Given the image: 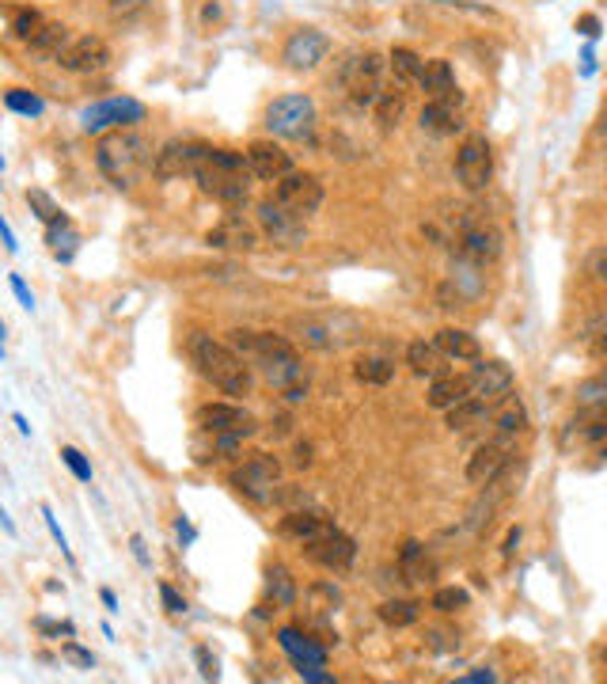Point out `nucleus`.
Returning a JSON list of instances; mask_svg holds the SVG:
<instances>
[{"label": "nucleus", "instance_id": "f257e3e1", "mask_svg": "<svg viewBox=\"0 0 607 684\" xmlns=\"http://www.w3.org/2000/svg\"><path fill=\"white\" fill-rule=\"evenodd\" d=\"M228 346L236 350L239 357L254 365V369L266 377V385L282 396L285 403H304L308 400V369H304L297 346H293L285 335H274V331H251V328H231L228 331Z\"/></svg>", "mask_w": 607, "mask_h": 684}, {"label": "nucleus", "instance_id": "f03ea898", "mask_svg": "<svg viewBox=\"0 0 607 684\" xmlns=\"http://www.w3.org/2000/svg\"><path fill=\"white\" fill-rule=\"evenodd\" d=\"M152 156V145L133 130H107L95 141V168L115 190H133L141 182Z\"/></svg>", "mask_w": 607, "mask_h": 684}, {"label": "nucleus", "instance_id": "7ed1b4c3", "mask_svg": "<svg viewBox=\"0 0 607 684\" xmlns=\"http://www.w3.org/2000/svg\"><path fill=\"white\" fill-rule=\"evenodd\" d=\"M194 179H198V187H202V194L217 198V202L228 205V210H239V205H247V198H251L254 172H251L247 153L210 145L202 156V164H198Z\"/></svg>", "mask_w": 607, "mask_h": 684}, {"label": "nucleus", "instance_id": "20e7f679", "mask_svg": "<svg viewBox=\"0 0 607 684\" xmlns=\"http://www.w3.org/2000/svg\"><path fill=\"white\" fill-rule=\"evenodd\" d=\"M190 357H194L198 373L210 380L217 392L225 396H251L254 392V365L239 357L228 342H217L205 331L190 339Z\"/></svg>", "mask_w": 607, "mask_h": 684}, {"label": "nucleus", "instance_id": "39448f33", "mask_svg": "<svg viewBox=\"0 0 607 684\" xmlns=\"http://www.w3.org/2000/svg\"><path fill=\"white\" fill-rule=\"evenodd\" d=\"M282 460L274 457V452H247L243 464L231 472V487H236V495H243L247 503L254 506H270L277 503V491H282Z\"/></svg>", "mask_w": 607, "mask_h": 684}, {"label": "nucleus", "instance_id": "423d86ee", "mask_svg": "<svg viewBox=\"0 0 607 684\" xmlns=\"http://www.w3.org/2000/svg\"><path fill=\"white\" fill-rule=\"evenodd\" d=\"M383 69L388 61L380 54H349L338 69V84L346 87V99L354 103L357 110L377 107V99L383 95Z\"/></svg>", "mask_w": 607, "mask_h": 684}, {"label": "nucleus", "instance_id": "0eeeda50", "mask_svg": "<svg viewBox=\"0 0 607 684\" xmlns=\"http://www.w3.org/2000/svg\"><path fill=\"white\" fill-rule=\"evenodd\" d=\"M266 130L282 141H308L316 130V99L308 92L277 95L266 107Z\"/></svg>", "mask_w": 607, "mask_h": 684}, {"label": "nucleus", "instance_id": "6e6552de", "mask_svg": "<svg viewBox=\"0 0 607 684\" xmlns=\"http://www.w3.org/2000/svg\"><path fill=\"white\" fill-rule=\"evenodd\" d=\"M452 172H455V179H460V187L471 190V194H478V190L490 187V179H493V149H490V141H486V133H467V138L460 141V149H455V161H452Z\"/></svg>", "mask_w": 607, "mask_h": 684}, {"label": "nucleus", "instance_id": "1a4fd4ad", "mask_svg": "<svg viewBox=\"0 0 607 684\" xmlns=\"http://www.w3.org/2000/svg\"><path fill=\"white\" fill-rule=\"evenodd\" d=\"M297 339L311 350H338V346H346V342L361 339V323L346 312L304 316V320H297Z\"/></svg>", "mask_w": 607, "mask_h": 684}, {"label": "nucleus", "instance_id": "9d476101", "mask_svg": "<svg viewBox=\"0 0 607 684\" xmlns=\"http://www.w3.org/2000/svg\"><path fill=\"white\" fill-rule=\"evenodd\" d=\"M259 228L262 236H266L274 248H304V240H308V217H300V213H293L289 205H282L277 198H266V202H259Z\"/></svg>", "mask_w": 607, "mask_h": 684}, {"label": "nucleus", "instance_id": "9b49d317", "mask_svg": "<svg viewBox=\"0 0 607 684\" xmlns=\"http://www.w3.org/2000/svg\"><path fill=\"white\" fill-rule=\"evenodd\" d=\"M133 122H145V103L126 99V95H118V99L92 103V107L80 110V130H84V133L126 130V126H133Z\"/></svg>", "mask_w": 607, "mask_h": 684}, {"label": "nucleus", "instance_id": "f8f14e48", "mask_svg": "<svg viewBox=\"0 0 607 684\" xmlns=\"http://www.w3.org/2000/svg\"><path fill=\"white\" fill-rule=\"evenodd\" d=\"M331 54V38L319 27H297L282 46V66L289 73H316Z\"/></svg>", "mask_w": 607, "mask_h": 684}, {"label": "nucleus", "instance_id": "ddd939ff", "mask_svg": "<svg viewBox=\"0 0 607 684\" xmlns=\"http://www.w3.org/2000/svg\"><path fill=\"white\" fill-rule=\"evenodd\" d=\"M194 423L202 434H236V437H251L259 434V418L251 415L239 403H202L194 415Z\"/></svg>", "mask_w": 607, "mask_h": 684}, {"label": "nucleus", "instance_id": "4468645a", "mask_svg": "<svg viewBox=\"0 0 607 684\" xmlns=\"http://www.w3.org/2000/svg\"><path fill=\"white\" fill-rule=\"evenodd\" d=\"M509 460H513V437L498 434L493 441L478 445V449L471 452L467 483H475V487H493V483L501 480V472L509 468Z\"/></svg>", "mask_w": 607, "mask_h": 684}, {"label": "nucleus", "instance_id": "2eb2a0df", "mask_svg": "<svg viewBox=\"0 0 607 684\" xmlns=\"http://www.w3.org/2000/svg\"><path fill=\"white\" fill-rule=\"evenodd\" d=\"M110 61H115V54H110L107 38L99 35H80L73 43L61 50L58 66L66 69V73H76V76H92V73H103V69H110Z\"/></svg>", "mask_w": 607, "mask_h": 684}, {"label": "nucleus", "instance_id": "dca6fc26", "mask_svg": "<svg viewBox=\"0 0 607 684\" xmlns=\"http://www.w3.org/2000/svg\"><path fill=\"white\" fill-rule=\"evenodd\" d=\"M205 244L217 248V251H239V256H251V251H259V244H262V228H254L251 221H243V213L231 210L210 228V233H205Z\"/></svg>", "mask_w": 607, "mask_h": 684}, {"label": "nucleus", "instance_id": "f3484780", "mask_svg": "<svg viewBox=\"0 0 607 684\" xmlns=\"http://www.w3.org/2000/svg\"><path fill=\"white\" fill-rule=\"evenodd\" d=\"M455 251H460V259H471V262H483V267H490V262L501 259L505 240H501L498 228L486 225V221H463L460 236H455Z\"/></svg>", "mask_w": 607, "mask_h": 684}, {"label": "nucleus", "instance_id": "a211bd4d", "mask_svg": "<svg viewBox=\"0 0 607 684\" xmlns=\"http://www.w3.org/2000/svg\"><path fill=\"white\" fill-rule=\"evenodd\" d=\"M274 198L282 205H289L293 213H300V217H311L323 205V182L311 172H289L285 179L274 182Z\"/></svg>", "mask_w": 607, "mask_h": 684}, {"label": "nucleus", "instance_id": "6ab92c4d", "mask_svg": "<svg viewBox=\"0 0 607 684\" xmlns=\"http://www.w3.org/2000/svg\"><path fill=\"white\" fill-rule=\"evenodd\" d=\"M467 380H471V396L490 400V403H505L516 385L513 365L501 362V357H490V362L483 357V362H475V369L467 373Z\"/></svg>", "mask_w": 607, "mask_h": 684}, {"label": "nucleus", "instance_id": "aec40b11", "mask_svg": "<svg viewBox=\"0 0 607 684\" xmlns=\"http://www.w3.org/2000/svg\"><path fill=\"white\" fill-rule=\"evenodd\" d=\"M205 149L210 145H202V141H167V145L156 153V161H152V175H156L159 182L194 175L205 156Z\"/></svg>", "mask_w": 607, "mask_h": 684}, {"label": "nucleus", "instance_id": "412c9836", "mask_svg": "<svg viewBox=\"0 0 607 684\" xmlns=\"http://www.w3.org/2000/svg\"><path fill=\"white\" fill-rule=\"evenodd\" d=\"M304 555H308L311 563H319L323 570H349V563L357 559V544H354V536H346V532L334 524V529H326L319 540H311V544H304L300 547Z\"/></svg>", "mask_w": 607, "mask_h": 684}, {"label": "nucleus", "instance_id": "4be33fe9", "mask_svg": "<svg viewBox=\"0 0 607 684\" xmlns=\"http://www.w3.org/2000/svg\"><path fill=\"white\" fill-rule=\"evenodd\" d=\"M418 122H421V130L433 133V138H449V133L463 130V92L441 95V99H426Z\"/></svg>", "mask_w": 607, "mask_h": 684}, {"label": "nucleus", "instance_id": "5701e85b", "mask_svg": "<svg viewBox=\"0 0 607 684\" xmlns=\"http://www.w3.org/2000/svg\"><path fill=\"white\" fill-rule=\"evenodd\" d=\"M247 161H251L254 179H262V182H277L289 172H297L293 168V156L285 153L277 141H254V145L247 149Z\"/></svg>", "mask_w": 607, "mask_h": 684}, {"label": "nucleus", "instance_id": "b1692460", "mask_svg": "<svg viewBox=\"0 0 607 684\" xmlns=\"http://www.w3.org/2000/svg\"><path fill=\"white\" fill-rule=\"evenodd\" d=\"M326 529H334V521L326 517L323 510H289L282 517V536L285 540H293V544H311V540H319Z\"/></svg>", "mask_w": 607, "mask_h": 684}, {"label": "nucleus", "instance_id": "393cba45", "mask_svg": "<svg viewBox=\"0 0 607 684\" xmlns=\"http://www.w3.org/2000/svg\"><path fill=\"white\" fill-rule=\"evenodd\" d=\"M277 642H282V650L293 658V665H297V670H308V665H326V647L311 639L308 632H297V627H282V632H277Z\"/></svg>", "mask_w": 607, "mask_h": 684}, {"label": "nucleus", "instance_id": "a878e982", "mask_svg": "<svg viewBox=\"0 0 607 684\" xmlns=\"http://www.w3.org/2000/svg\"><path fill=\"white\" fill-rule=\"evenodd\" d=\"M262 590H266V604H274V609H297L300 586H297V578H293V570L285 567V563H270Z\"/></svg>", "mask_w": 607, "mask_h": 684}, {"label": "nucleus", "instance_id": "bb28decb", "mask_svg": "<svg viewBox=\"0 0 607 684\" xmlns=\"http://www.w3.org/2000/svg\"><path fill=\"white\" fill-rule=\"evenodd\" d=\"M398 575H403V582L410 586H429L437 578V563L426 555V547L418 544V540H406L403 552H398Z\"/></svg>", "mask_w": 607, "mask_h": 684}, {"label": "nucleus", "instance_id": "cd10ccee", "mask_svg": "<svg viewBox=\"0 0 607 684\" xmlns=\"http://www.w3.org/2000/svg\"><path fill=\"white\" fill-rule=\"evenodd\" d=\"M433 342L441 346V354L449 357V362H483V346H478V339L463 328H441L433 335Z\"/></svg>", "mask_w": 607, "mask_h": 684}, {"label": "nucleus", "instance_id": "c85d7f7f", "mask_svg": "<svg viewBox=\"0 0 607 684\" xmlns=\"http://www.w3.org/2000/svg\"><path fill=\"white\" fill-rule=\"evenodd\" d=\"M69 43H73V31H69L66 23H46V27L27 43V54L38 61H58Z\"/></svg>", "mask_w": 607, "mask_h": 684}, {"label": "nucleus", "instance_id": "c756f323", "mask_svg": "<svg viewBox=\"0 0 607 684\" xmlns=\"http://www.w3.org/2000/svg\"><path fill=\"white\" fill-rule=\"evenodd\" d=\"M444 423L449 429H475L493 423V403L490 400H478V396H467L463 403H455L452 411H444Z\"/></svg>", "mask_w": 607, "mask_h": 684}, {"label": "nucleus", "instance_id": "7c9ffc66", "mask_svg": "<svg viewBox=\"0 0 607 684\" xmlns=\"http://www.w3.org/2000/svg\"><path fill=\"white\" fill-rule=\"evenodd\" d=\"M471 396V380L467 377H433L426 392V403L433 411H452L455 403H463Z\"/></svg>", "mask_w": 607, "mask_h": 684}, {"label": "nucleus", "instance_id": "2f4dec72", "mask_svg": "<svg viewBox=\"0 0 607 684\" xmlns=\"http://www.w3.org/2000/svg\"><path fill=\"white\" fill-rule=\"evenodd\" d=\"M421 87H426V95L429 99H441V95H452V92H460V84H455V73H452V66L444 58H429L426 61V69H421Z\"/></svg>", "mask_w": 607, "mask_h": 684}, {"label": "nucleus", "instance_id": "473e14b6", "mask_svg": "<svg viewBox=\"0 0 607 684\" xmlns=\"http://www.w3.org/2000/svg\"><path fill=\"white\" fill-rule=\"evenodd\" d=\"M421 69H426V61H421L418 54L410 50V46H395V50L388 54V73H391V81H395L398 87L418 84L421 81Z\"/></svg>", "mask_w": 607, "mask_h": 684}, {"label": "nucleus", "instance_id": "72a5a7b5", "mask_svg": "<svg viewBox=\"0 0 607 684\" xmlns=\"http://www.w3.org/2000/svg\"><path fill=\"white\" fill-rule=\"evenodd\" d=\"M43 27H46L43 12H38V8H31V4L12 8V15H8V38H12V43H23V46H27L31 38H35Z\"/></svg>", "mask_w": 607, "mask_h": 684}, {"label": "nucleus", "instance_id": "f704fd0d", "mask_svg": "<svg viewBox=\"0 0 607 684\" xmlns=\"http://www.w3.org/2000/svg\"><path fill=\"white\" fill-rule=\"evenodd\" d=\"M570 426L578 429V441L604 445L607 441V403H593V408H585V415L573 418Z\"/></svg>", "mask_w": 607, "mask_h": 684}, {"label": "nucleus", "instance_id": "c9c22d12", "mask_svg": "<svg viewBox=\"0 0 607 684\" xmlns=\"http://www.w3.org/2000/svg\"><path fill=\"white\" fill-rule=\"evenodd\" d=\"M304 604H308V612L316 620H326V616H334V612H338L342 590L334 582H316V586H308V593H304Z\"/></svg>", "mask_w": 607, "mask_h": 684}, {"label": "nucleus", "instance_id": "e433bc0d", "mask_svg": "<svg viewBox=\"0 0 607 684\" xmlns=\"http://www.w3.org/2000/svg\"><path fill=\"white\" fill-rule=\"evenodd\" d=\"M354 377L361 380V385H391V377H395V362L391 357H380V354H365V357H357V365H354Z\"/></svg>", "mask_w": 607, "mask_h": 684}, {"label": "nucleus", "instance_id": "4c0bfd02", "mask_svg": "<svg viewBox=\"0 0 607 684\" xmlns=\"http://www.w3.org/2000/svg\"><path fill=\"white\" fill-rule=\"evenodd\" d=\"M377 616L383 620L388 627H414L421 620V604L418 601H406V598H395V601H383L377 609Z\"/></svg>", "mask_w": 607, "mask_h": 684}, {"label": "nucleus", "instance_id": "58836bf2", "mask_svg": "<svg viewBox=\"0 0 607 684\" xmlns=\"http://www.w3.org/2000/svg\"><path fill=\"white\" fill-rule=\"evenodd\" d=\"M441 346L437 342H426V339H418V342H410L406 346V365H410L418 377H426V373H437V365H441Z\"/></svg>", "mask_w": 607, "mask_h": 684}, {"label": "nucleus", "instance_id": "ea45409f", "mask_svg": "<svg viewBox=\"0 0 607 684\" xmlns=\"http://www.w3.org/2000/svg\"><path fill=\"white\" fill-rule=\"evenodd\" d=\"M27 205L35 210V217L43 221L46 228H53V225H73V221L66 217V210H61L58 202H53L46 190H27Z\"/></svg>", "mask_w": 607, "mask_h": 684}, {"label": "nucleus", "instance_id": "a19ab883", "mask_svg": "<svg viewBox=\"0 0 607 684\" xmlns=\"http://www.w3.org/2000/svg\"><path fill=\"white\" fill-rule=\"evenodd\" d=\"M403 107H406V95L403 87H383V95L377 99V122L383 126V130H391V126H398V118H403Z\"/></svg>", "mask_w": 607, "mask_h": 684}, {"label": "nucleus", "instance_id": "79ce46f5", "mask_svg": "<svg viewBox=\"0 0 607 684\" xmlns=\"http://www.w3.org/2000/svg\"><path fill=\"white\" fill-rule=\"evenodd\" d=\"M493 426H498V434H509V437L524 434V429H528V411H524V403L505 400V408L493 415Z\"/></svg>", "mask_w": 607, "mask_h": 684}, {"label": "nucleus", "instance_id": "37998d69", "mask_svg": "<svg viewBox=\"0 0 607 684\" xmlns=\"http://www.w3.org/2000/svg\"><path fill=\"white\" fill-rule=\"evenodd\" d=\"M573 400H578L581 408H593V403H607V365H604V369H596L593 377L581 380L578 392H573Z\"/></svg>", "mask_w": 607, "mask_h": 684}, {"label": "nucleus", "instance_id": "c03bdc74", "mask_svg": "<svg viewBox=\"0 0 607 684\" xmlns=\"http://www.w3.org/2000/svg\"><path fill=\"white\" fill-rule=\"evenodd\" d=\"M4 107L15 110V115H27V118H38L46 110V103L38 99L35 92H27V87H8L4 92Z\"/></svg>", "mask_w": 607, "mask_h": 684}, {"label": "nucleus", "instance_id": "a18cd8bd", "mask_svg": "<svg viewBox=\"0 0 607 684\" xmlns=\"http://www.w3.org/2000/svg\"><path fill=\"white\" fill-rule=\"evenodd\" d=\"M471 604V593L460 590V586H441V590H433V598H429V609L444 612V616H452V612H463Z\"/></svg>", "mask_w": 607, "mask_h": 684}, {"label": "nucleus", "instance_id": "49530a36", "mask_svg": "<svg viewBox=\"0 0 607 684\" xmlns=\"http://www.w3.org/2000/svg\"><path fill=\"white\" fill-rule=\"evenodd\" d=\"M46 244H50V251L61 262H69L73 259V251H76V244H80V236L73 233V225H53V228H46Z\"/></svg>", "mask_w": 607, "mask_h": 684}, {"label": "nucleus", "instance_id": "de8ad7c7", "mask_svg": "<svg viewBox=\"0 0 607 684\" xmlns=\"http://www.w3.org/2000/svg\"><path fill=\"white\" fill-rule=\"evenodd\" d=\"M61 460H66V468L76 475L80 483H92V464L84 460V452L73 449V445H61Z\"/></svg>", "mask_w": 607, "mask_h": 684}, {"label": "nucleus", "instance_id": "09e8293b", "mask_svg": "<svg viewBox=\"0 0 607 684\" xmlns=\"http://www.w3.org/2000/svg\"><path fill=\"white\" fill-rule=\"evenodd\" d=\"M159 601H164V609L171 612V616H182V612H187V598H179L175 586H167V582H159Z\"/></svg>", "mask_w": 607, "mask_h": 684}, {"label": "nucleus", "instance_id": "8fccbe9b", "mask_svg": "<svg viewBox=\"0 0 607 684\" xmlns=\"http://www.w3.org/2000/svg\"><path fill=\"white\" fill-rule=\"evenodd\" d=\"M103 4H107L110 15H138L141 8L148 4V0H103Z\"/></svg>", "mask_w": 607, "mask_h": 684}, {"label": "nucleus", "instance_id": "3c124183", "mask_svg": "<svg viewBox=\"0 0 607 684\" xmlns=\"http://www.w3.org/2000/svg\"><path fill=\"white\" fill-rule=\"evenodd\" d=\"M194 658H198V665H202V677L205 681H217V658H210V650H205V647H198Z\"/></svg>", "mask_w": 607, "mask_h": 684}, {"label": "nucleus", "instance_id": "603ef678", "mask_svg": "<svg viewBox=\"0 0 607 684\" xmlns=\"http://www.w3.org/2000/svg\"><path fill=\"white\" fill-rule=\"evenodd\" d=\"M588 270H593V278H596V282H600V285H607V248H600V251H596V256H593V262H588Z\"/></svg>", "mask_w": 607, "mask_h": 684}, {"label": "nucleus", "instance_id": "864d4df0", "mask_svg": "<svg viewBox=\"0 0 607 684\" xmlns=\"http://www.w3.org/2000/svg\"><path fill=\"white\" fill-rule=\"evenodd\" d=\"M8 282H12V293L20 297V305H23V308H35V297H31V290L23 285V278H20V274H12Z\"/></svg>", "mask_w": 607, "mask_h": 684}, {"label": "nucleus", "instance_id": "5fc2aeb1", "mask_svg": "<svg viewBox=\"0 0 607 684\" xmlns=\"http://www.w3.org/2000/svg\"><path fill=\"white\" fill-rule=\"evenodd\" d=\"M311 452H316V449H311L308 441H300V445H297V457H293V464H297V468H311V460H316Z\"/></svg>", "mask_w": 607, "mask_h": 684}, {"label": "nucleus", "instance_id": "6e6d98bb", "mask_svg": "<svg viewBox=\"0 0 607 684\" xmlns=\"http://www.w3.org/2000/svg\"><path fill=\"white\" fill-rule=\"evenodd\" d=\"M478 681H498V673L493 670H475V673H463L460 684H478Z\"/></svg>", "mask_w": 607, "mask_h": 684}, {"label": "nucleus", "instance_id": "4d7b16f0", "mask_svg": "<svg viewBox=\"0 0 607 684\" xmlns=\"http://www.w3.org/2000/svg\"><path fill=\"white\" fill-rule=\"evenodd\" d=\"M516 544H521V524H513V529H509V536H505V559H513Z\"/></svg>", "mask_w": 607, "mask_h": 684}, {"label": "nucleus", "instance_id": "13d9d810", "mask_svg": "<svg viewBox=\"0 0 607 684\" xmlns=\"http://www.w3.org/2000/svg\"><path fill=\"white\" fill-rule=\"evenodd\" d=\"M66 654H69V658H73V662H80V665H95V658H92V654H87V650H80V647H73V642H69V647H66Z\"/></svg>", "mask_w": 607, "mask_h": 684}, {"label": "nucleus", "instance_id": "bf43d9fd", "mask_svg": "<svg viewBox=\"0 0 607 684\" xmlns=\"http://www.w3.org/2000/svg\"><path fill=\"white\" fill-rule=\"evenodd\" d=\"M578 27H581V35H596V31H600V20H596V15H581Z\"/></svg>", "mask_w": 607, "mask_h": 684}, {"label": "nucleus", "instance_id": "052dcab7", "mask_svg": "<svg viewBox=\"0 0 607 684\" xmlns=\"http://www.w3.org/2000/svg\"><path fill=\"white\" fill-rule=\"evenodd\" d=\"M593 357H600V362H607V331H600L593 342Z\"/></svg>", "mask_w": 607, "mask_h": 684}, {"label": "nucleus", "instance_id": "680f3d73", "mask_svg": "<svg viewBox=\"0 0 607 684\" xmlns=\"http://www.w3.org/2000/svg\"><path fill=\"white\" fill-rule=\"evenodd\" d=\"M596 138H607V99L600 107V118H596Z\"/></svg>", "mask_w": 607, "mask_h": 684}, {"label": "nucleus", "instance_id": "e2e57ef3", "mask_svg": "<svg viewBox=\"0 0 607 684\" xmlns=\"http://www.w3.org/2000/svg\"><path fill=\"white\" fill-rule=\"evenodd\" d=\"M175 529H179L182 544H190V540H194V529H190V524H187V521H182V517H179V521H175Z\"/></svg>", "mask_w": 607, "mask_h": 684}, {"label": "nucleus", "instance_id": "0e129e2a", "mask_svg": "<svg viewBox=\"0 0 607 684\" xmlns=\"http://www.w3.org/2000/svg\"><path fill=\"white\" fill-rule=\"evenodd\" d=\"M0 233H4V248H8V251H15V248H20V244H15V233H12V228H8V225H0Z\"/></svg>", "mask_w": 607, "mask_h": 684}, {"label": "nucleus", "instance_id": "69168bd1", "mask_svg": "<svg viewBox=\"0 0 607 684\" xmlns=\"http://www.w3.org/2000/svg\"><path fill=\"white\" fill-rule=\"evenodd\" d=\"M103 604H107V609L115 612V609H118V598H115V593H110V590H103Z\"/></svg>", "mask_w": 607, "mask_h": 684}, {"label": "nucleus", "instance_id": "338daca9", "mask_svg": "<svg viewBox=\"0 0 607 684\" xmlns=\"http://www.w3.org/2000/svg\"><path fill=\"white\" fill-rule=\"evenodd\" d=\"M604 662H607V650H604Z\"/></svg>", "mask_w": 607, "mask_h": 684}, {"label": "nucleus", "instance_id": "774afa93", "mask_svg": "<svg viewBox=\"0 0 607 684\" xmlns=\"http://www.w3.org/2000/svg\"><path fill=\"white\" fill-rule=\"evenodd\" d=\"M604 179H607V172H604Z\"/></svg>", "mask_w": 607, "mask_h": 684}]
</instances>
